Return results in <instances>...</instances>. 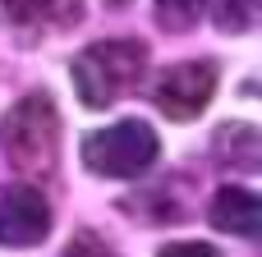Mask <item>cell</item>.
Listing matches in <instances>:
<instances>
[{"instance_id":"obj_6","label":"cell","mask_w":262,"mask_h":257,"mask_svg":"<svg viewBox=\"0 0 262 257\" xmlns=\"http://www.w3.org/2000/svg\"><path fill=\"white\" fill-rule=\"evenodd\" d=\"M207 216H212V225L221 235L258 239V230H262V202H258V193H249V189H221L212 198V212Z\"/></svg>"},{"instance_id":"obj_8","label":"cell","mask_w":262,"mask_h":257,"mask_svg":"<svg viewBox=\"0 0 262 257\" xmlns=\"http://www.w3.org/2000/svg\"><path fill=\"white\" fill-rule=\"evenodd\" d=\"M216 152L239 166V170H258V156H262V143H258V129L253 124H226L216 133Z\"/></svg>"},{"instance_id":"obj_5","label":"cell","mask_w":262,"mask_h":257,"mask_svg":"<svg viewBox=\"0 0 262 257\" xmlns=\"http://www.w3.org/2000/svg\"><path fill=\"white\" fill-rule=\"evenodd\" d=\"M51 230V207L37 189L28 184H5L0 189V244L5 248H32Z\"/></svg>"},{"instance_id":"obj_13","label":"cell","mask_w":262,"mask_h":257,"mask_svg":"<svg viewBox=\"0 0 262 257\" xmlns=\"http://www.w3.org/2000/svg\"><path fill=\"white\" fill-rule=\"evenodd\" d=\"M111 5H129V0H111Z\"/></svg>"},{"instance_id":"obj_9","label":"cell","mask_w":262,"mask_h":257,"mask_svg":"<svg viewBox=\"0 0 262 257\" xmlns=\"http://www.w3.org/2000/svg\"><path fill=\"white\" fill-rule=\"evenodd\" d=\"M157 14H161V23H166L170 32H184V28H193V18L203 14V0H157Z\"/></svg>"},{"instance_id":"obj_4","label":"cell","mask_w":262,"mask_h":257,"mask_svg":"<svg viewBox=\"0 0 262 257\" xmlns=\"http://www.w3.org/2000/svg\"><path fill=\"white\" fill-rule=\"evenodd\" d=\"M216 78H221L216 60H184V64H170V69L157 78L152 101H157V110L170 115V120H193V115L207 110V101H212V92H216Z\"/></svg>"},{"instance_id":"obj_7","label":"cell","mask_w":262,"mask_h":257,"mask_svg":"<svg viewBox=\"0 0 262 257\" xmlns=\"http://www.w3.org/2000/svg\"><path fill=\"white\" fill-rule=\"evenodd\" d=\"M83 0H0V23L5 28H32L41 14H55L60 23H74Z\"/></svg>"},{"instance_id":"obj_10","label":"cell","mask_w":262,"mask_h":257,"mask_svg":"<svg viewBox=\"0 0 262 257\" xmlns=\"http://www.w3.org/2000/svg\"><path fill=\"white\" fill-rule=\"evenodd\" d=\"M64 257H115V253H111V248H106L97 235H78V239L64 248Z\"/></svg>"},{"instance_id":"obj_11","label":"cell","mask_w":262,"mask_h":257,"mask_svg":"<svg viewBox=\"0 0 262 257\" xmlns=\"http://www.w3.org/2000/svg\"><path fill=\"white\" fill-rule=\"evenodd\" d=\"M226 18H230L235 32H244L249 18H253V0H230V9H221V23H226Z\"/></svg>"},{"instance_id":"obj_12","label":"cell","mask_w":262,"mask_h":257,"mask_svg":"<svg viewBox=\"0 0 262 257\" xmlns=\"http://www.w3.org/2000/svg\"><path fill=\"white\" fill-rule=\"evenodd\" d=\"M161 257H221L212 244H166Z\"/></svg>"},{"instance_id":"obj_2","label":"cell","mask_w":262,"mask_h":257,"mask_svg":"<svg viewBox=\"0 0 262 257\" xmlns=\"http://www.w3.org/2000/svg\"><path fill=\"white\" fill-rule=\"evenodd\" d=\"M0 147H5L14 170H28V175L55 170V161H60V115H55V101L46 92H28L23 101H14L9 115L0 120Z\"/></svg>"},{"instance_id":"obj_3","label":"cell","mask_w":262,"mask_h":257,"mask_svg":"<svg viewBox=\"0 0 262 257\" xmlns=\"http://www.w3.org/2000/svg\"><path fill=\"white\" fill-rule=\"evenodd\" d=\"M157 156H161V143L143 120H120V124L83 138V161L101 179H134V175L152 170Z\"/></svg>"},{"instance_id":"obj_1","label":"cell","mask_w":262,"mask_h":257,"mask_svg":"<svg viewBox=\"0 0 262 257\" xmlns=\"http://www.w3.org/2000/svg\"><path fill=\"white\" fill-rule=\"evenodd\" d=\"M74 87H78V101L92 106V110H106L115 106L120 97H129L143 74H147V51L143 41H129V37H111V41H92L78 60H74Z\"/></svg>"}]
</instances>
